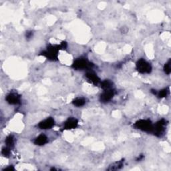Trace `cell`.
<instances>
[{
	"label": "cell",
	"mask_w": 171,
	"mask_h": 171,
	"mask_svg": "<svg viewBox=\"0 0 171 171\" xmlns=\"http://www.w3.org/2000/svg\"><path fill=\"white\" fill-rule=\"evenodd\" d=\"M169 93V88H164L162 90L159 91L158 93H157V96L159 98H166V97L168 96Z\"/></svg>",
	"instance_id": "2e32d148"
},
{
	"label": "cell",
	"mask_w": 171,
	"mask_h": 171,
	"mask_svg": "<svg viewBox=\"0 0 171 171\" xmlns=\"http://www.w3.org/2000/svg\"><path fill=\"white\" fill-rule=\"evenodd\" d=\"M5 143L6 145V146L10 148V149H12L14 146V138L13 135H9L7 136L5 140Z\"/></svg>",
	"instance_id": "5bb4252c"
},
{
	"label": "cell",
	"mask_w": 171,
	"mask_h": 171,
	"mask_svg": "<svg viewBox=\"0 0 171 171\" xmlns=\"http://www.w3.org/2000/svg\"><path fill=\"white\" fill-rule=\"evenodd\" d=\"M62 50L61 45L50 44L46 50L40 54V56H44L48 60L51 61H57L58 59V52Z\"/></svg>",
	"instance_id": "6da1fadb"
},
{
	"label": "cell",
	"mask_w": 171,
	"mask_h": 171,
	"mask_svg": "<svg viewBox=\"0 0 171 171\" xmlns=\"http://www.w3.org/2000/svg\"><path fill=\"white\" fill-rule=\"evenodd\" d=\"M11 149L10 148L6 146V147H3L2 149V154L3 155V157H5L6 158H8L10 156V154H11Z\"/></svg>",
	"instance_id": "e0dca14e"
},
{
	"label": "cell",
	"mask_w": 171,
	"mask_h": 171,
	"mask_svg": "<svg viewBox=\"0 0 171 171\" xmlns=\"http://www.w3.org/2000/svg\"><path fill=\"white\" fill-rule=\"evenodd\" d=\"M55 124V120L52 117L46 118L38 124V127L42 130H48L51 128Z\"/></svg>",
	"instance_id": "ba28073f"
},
{
	"label": "cell",
	"mask_w": 171,
	"mask_h": 171,
	"mask_svg": "<svg viewBox=\"0 0 171 171\" xmlns=\"http://www.w3.org/2000/svg\"><path fill=\"white\" fill-rule=\"evenodd\" d=\"M115 95V90L114 89H110V90H104L102 94L100 95V102L102 103H106L114 98Z\"/></svg>",
	"instance_id": "52a82bcc"
},
{
	"label": "cell",
	"mask_w": 171,
	"mask_h": 171,
	"mask_svg": "<svg viewBox=\"0 0 171 171\" xmlns=\"http://www.w3.org/2000/svg\"><path fill=\"white\" fill-rule=\"evenodd\" d=\"M136 68L140 74H150L152 72V66L145 59H140L136 64Z\"/></svg>",
	"instance_id": "277c9868"
},
{
	"label": "cell",
	"mask_w": 171,
	"mask_h": 171,
	"mask_svg": "<svg viewBox=\"0 0 171 171\" xmlns=\"http://www.w3.org/2000/svg\"><path fill=\"white\" fill-rule=\"evenodd\" d=\"M86 77L87 79L94 86H97L100 82V78L97 76L96 74L93 72H88L86 74Z\"/></svg>",
	"instance_id": "30bf717a"
},
{
	"label": "cell",
	"mask_w": 171,
	"mask_h": 171,
	"mask_svg": "<svg viewBox=\"0 0 171 171\" xmlns=\"http://www.w3.org/2000/svg\"><path fill=\"white\" fill-rule=\"evenodd\" d=\"M33 36V32L32 31H28V32H26V37L27 39H30Z\"/></svg>",
	"instance_id": "d6986e66"
},
{
	"label": "cell",
	"mask_w": 171,
	"mask_h": 171,
	"mask_svg": "<svg viewBox=\"0 0 171 171\" xmlns=\"http://www.w3.org/2000/svg\"><path fill=\"white\" fill-rule=\"evenodd\" d=\"M6 100L7 102L11 105L19 104L21 102V96L16 92H11L7 94Z\"/></svg>",
	"instance_id": "8992f818"
},
{
	"label": "cell",
	"mask_w": 171,
	"mask_h": 171,
	"mask_svg": "<svg viewBox=\"0 0 171 171\" xmlns=\"http://www.w3.org/2000/svg\"><path fill=\"white\" fill-rule=\"evenodd\" d=\"M60 45H61V47H62V50L66 49L67 47H68V44H67V42H66L63 41V42H62L61 43Z\"/></svg>",
	"instance_id": "ffe728a7"
},
{
	"label": "cell",
	"mask_w": 171,
	"mask_h": 171,
	"mask_svg": "<svg viewBox=\"0 0 171 171\" xmlns=\"http://www.w3.org/2000/svg\"><path fill=\"white\" fill-rule=\"evenodd\" d=\"M124 166V160H121L118 162H114L113 164L111 165L108 167V170H117L119 169H121Z\"/></svg>",
	"instance_id": "7c38bea8"
},
{
	"label": "cell",
	"mask_w": 171,
	"mask_h": 171,
	"mask_svg": "<svg viewBox=\"0 0 171 171\" xmlns=\"http://www.w3.org/2000/svg\"><path fill=\"white\" fill-rule=\"evenodd\" d=\"M72 67L76 70H90L94 67V64L84 58H80L73 62Z\"/></svg>",
	"instance_id": "7a4b0ae2"
},
{
	"label": "cell",
	"mask_w": 171,
	"mask_h": 171,
	"mask_svg": "<svg viewBox=\"0 0 171 171\" xmlns=\"http://www.w3.org/2000/svg\"><path fill=\"white\" fill-rule=\"evenodd\" d=\"M72 104L76 107H82L84 106V104H86V100L83 98H77L73 100Z\"/></svg>",
	"instance_id": "9a60e30c"
},
{
	"label": "cell",
	"mask_w": 171,
	"mask_h": 171,
	"mask_svg": "<svg viewBox=\"0 0 171 171\" xmlns=\"http://www.w3.org/2000/svg\"><path fill=\"white\" fill-rule=\"evenodd\" d=\"M164 71L166 74L169 75L171 72V66H170V60H169V62L166 63L164 66Z\"/></svg>",
	"instance_id": "ac0fdd59"
},
{
	"label": "cell",
	"mask_w": 171,
	"mask_h": 171,
	"mask_svg": "<svg viewBox=\"0 0 171 171\" xmlns=\"http://www.w3.org/2000/svg\"><path fill=\"white\" fill-rule=\"evenodd\" d=\"M15 169L13 167V166H10L8 167H7V168H5L3 169V170H14Z\"/></svg>",
	"instance_id": "44dd1931"
},
{
	"label": "cell",
	"mask_w": 171,
	"mask_h": 171,
	"mask_svg": "<svg viewBox=\"0 0 171 171\" xmlns=\"http://www.w3.org/2000/svg\"><path fill=\"white\" fill-rule=\"evenodd\" d=\"M100 85H101V88H102L104 90H107L112 88V86H113V82L110 80H105L101 82Z\"/></svg>",
	"instance_id": "4fadbf2b"
},
{
	"label": "cell",
	"mask_w": 171,
	"mask_h": 171,
	"mask_svg": "<svg viewBox=\"0 0 171 171\" xmlns=\"http://www.w3.org/2000/svg\"><path fill=\"white\" fill-rule=\"evenodd\" d=\"M78 125V120L75 118L70 117L66 120L64 124V130H69L76 128Z\"/></svg>",
	"instance_id": "9c48e42d"
},
{
	"label": "cell",
	"mask_w": 171,
	"mask_h": 171,
	"mask_svg": "<svg viewBox=\"0 0 171 171\" xmlns=\"http://www.w3.org/2000/svg\"><path fill=\"white\" fill-rule=\"evenodd\" d=\"M167 121L165 119H161L154 125L153 133L157 137H161L164 134Z\"/></svg>",
	"instance_id": "5b68a950"
},
{
	"label": "cell",
	"mask_w": 171,
	"mask_h": 171,
	"mask_svg": "<svg viewBox=\"0 0 171 171\" xmlns=\"http://www.w3.org/2000/svg\"><path fill=\"white\" fill-rule=\"evenodd\" d=\"M143 158H144V155L141 154V155H140V156L137 158V161H141L142 160Z\"/></svg>",
	"instance_id": "7402d4cb"
},
{
	"label": "cell",
	"mask_w": 171,
	"mask_h": 171,
	"mask_svg": "<svg viewBox=\"0 0 171 171\" xmlns=\"http://www.w3.org/2000/svg\"><path fill=\"white\" fill-rule=\"evenodd\" d=\"M134 126L137 129L141 130L143 132H146L148 133H153L154 125L152 122H151V120L149 119H142L136 122Z\"/></svg>",
	"instance_id": "3957f363"
},
{
	"label": "cell",
	"mask_w": 171,
	"mask_h": 171,
	"mask_svg": "<svg viewBox=\"0 0 171 171\" xmlns=\"http://www.w3.org/2000/svg\"><path fill=\"white\" fill-rule=\"evenodd\" d=\"M48 142V138L44 134H41L35 138L34 143L38 146H43Z\"/></svg>",
	"instance_id": "8fae6325"
}]
</instances>
